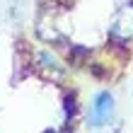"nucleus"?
Segmentation results:
<instances>
[{"label":"nucleus","instance_id":"1","mask_svg":"<svg viewBox=\"0 0 133 133\" xmlns=\"http://www.w3.org/2000/svg\"><path fill=\"white\" fill-rule=\"evenodd\" d=\"M114 114V97L111 92H97L95 99H92L90 104V114H87V121L92 128H102L107 126L109 119H111Z\"/></svg>","mask_w":133,"mask_h":133},{"label":"nucleus","instance_id":"2","mask_svg":"<svg viewBox=\"0 0 133 133\" xmlns=\"http://www.w3.org/2000/svg\"><path fill=\"white\" fill-rule=\"evenodd\" d=\"M109 34L116 41H131L133 39V3H126L116 10L111 27H109Z\"/></svg>","mask_w":133,"mask_h":133}]
</instances>
